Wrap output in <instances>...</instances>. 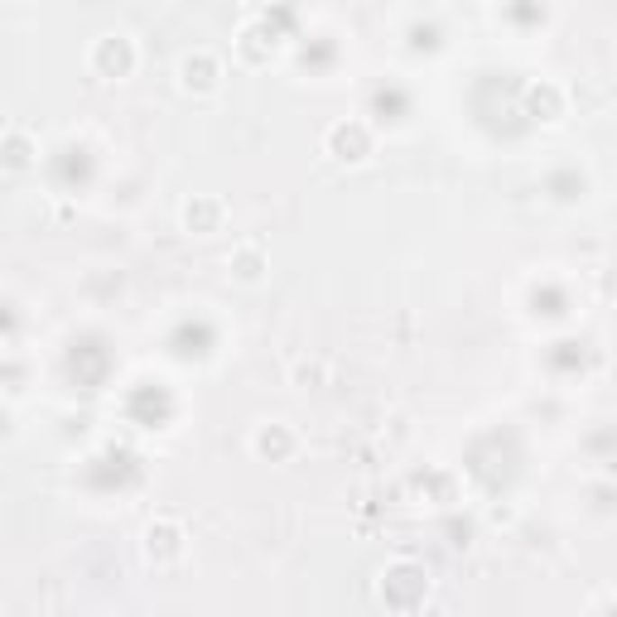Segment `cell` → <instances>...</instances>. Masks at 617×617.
<instances>
[{"label":"cell","mask_w":617,"mask_h":617,"mask_svg":"<svg viewBox=\"0 0 617 617\" xmlns=\"http://www.w3.org/2000/svg\"><path fill=\"white\" fill-rule=\"evenodd\" d=\"M328 140H333V150H353V160H362V154H367V145H372L362 125H338Z\"/></svg>","instance_id":"5"},{"label":"cell","mask_w":617,"mask_h":617,"mask_svg":"<svg viewBox=\"0 0 617 617\" xmlns=\"http://www.w3.org/2000/svg\"><path fill=\"white\" fill-rule=\"evenodd\" d=\"M217 222H222V203H217V198H193V203L184 207V227L198 232V236L217 232Z\"/></svg>","instance_id":"2"},{"label":"cell","mask_w":617,"mask_h":617,"mask_svg":"<svg viewBox=\"0 0 617 617\" xmlns=\"http://www.w3.org/2000/svg\"><path fill=\"white\" fill-rule=\"evenodd\" d=\"M30 164V154H24V140H20V131H10V170H24Z\"/></svg>","instance_id":"9"},{"label":"cell","mask_w":617,"mask_h":617,"mask_svg":"<svg viewBox=\"0 0 617 617\" xmlns=\"http://www.w3.org/2000/svg\"><path fill=\"white\" fill-rule=\"evenodd\" d=\"M92 63H97V73H106V78H121V73H131V63H135V53H131V39H121V34H106V39H97V49H92Z\"/></svg>","instance_id":"1"},{"label":"cell","mask_w":617,"mask_h":617,"mask_svg":"<svg viewBox=\"0 0 617 617\" xmlns=\"http://www.w3.org/2000/svg\"><path fill=\"white\" fill-rule=\"evenodd\" d=\"M530 111H545V121H559V111H565V106H559V92L550 87V82L530 92Z\"/></svg>","instance_id":"7"},{"label":"cell","mask_w":617,"mask_h":617,"mask_svg":"<svg viewBox=\"0 0 617 617\" xmlns=\"http://www.w3.org/2000/svg\"><path fill=\"white\" fill-rule=\"evenodd\" d=\"M256 448H261V454H290L294 439L275 425V429H261V434H256Z\"/></svg>","instance_id":"8"},{"label":"cell","mask_w":617,"mask_h":617,"mask_svg":"<svg viewBox=\"0 0 617 617\" xmlns=\"http://www.w3.org/2000/svg\"><path fill=\"white\" fill-rule=\"evenodd\" d=\"M227 265H232V271L242 275V280H261V271H265V256H261V246H242V251H236V256H232Z\"/></svg>","instance_id":"6"},{"label":"cell","mask_w":617,"mask_h":617,"mask_svg":"<svg viewBox=\"0 0 617 617\" xmlns=\"http://www.w3.org/2000/svg\"><path fill=\"white\" fill-rule=\"evenodd\" d=\"M145 550H150L154 559H170V555H179V530H174L170 521L150 526V530H145Z\"/></svg>","instance_id":"4"},{"label":"cell","mask_w":617,"mask_h":617,"mask_svg":"<svg viewBox=\"0 0 617 617\" xmlns=\"http://www.w3.org/2000/svg\"><path fill=\"white\" fill-rule=\"evenodd\" d=\"M184 87L189 92H213L217 87V63L198 53V59H184Z\"/></svg>","instance_id":"3"}]
</instances>
